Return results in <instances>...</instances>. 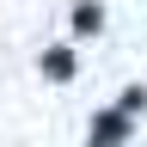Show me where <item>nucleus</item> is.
I'll return each mask as SVG.
<instances>
[{
    "instance_id": "f257e3e1",
    "label": "nucleus",
    "mask_w": 147,
    "mask_h": 147,
    "mask_svg": "<svg viewBox=\"0 0 147 147\" xmlns=\"http://www.w3.org/2000/svg\"><path fill=\"white\" fill-rule=\"evenodd\" d=\"M129 135V110H104L98 117V135H92V147H117Z\"/></svg>"
},
{
    "instance_id": "f03ea898",
    "label": "nucleus",
    "mask_w": 147,
    "mask_h": 147,
    "mask_svg": "<svg viewBox=\"0 0 147 147\" xmlns=\"http://www.w3.org/2000/svg\"><path fill=\"white\" fill-rule=\"evenodd\" d=\"M98 25H104V12H98V6H74V37H92Z\"/></svg>"
},
{
    "instance_id": "7ed1b4c3",
    "label": "nucleus",
    "mask_w": 147,
    "mask_h": 147,
    "mask_svg": "<svg viewBox=\"0 0 147 147\" xmlns=\"http://www.w3.org/2000/svg\"><path fill=\"white\" fill-rule=\"evenodd\" d=\"M43 67H49V80H74V55H67V49H49Z\"/></svg>"
}]
</instances>
